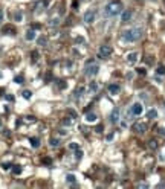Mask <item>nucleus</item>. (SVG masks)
<instances>
[{
	"label": "nucleus",
	"mask_w": 165,
	"mask_h": 189,
	"mask_svg": "<svg viewBox=\"0 0 165 189\" xmlns=\"http://www.w3.org/2000/svg\"><path fill=\"white\" fill-rule=\"evenodd\" d=\"M98 72H99V66L95 63V60H89L86 63V67H84V75L86 76H95Z\"/></svg>",
	"instance_id": "obj_2"
},
{
	"label": "nucleus",
	"mask_w": 165,
	"mask_h": 189,
	"mask_svg": "<svg viewBox=\"0 0 165 189\" xmlns=\"http://www.w3.org/2000/svg\"><path fill=\"white\" fill-rule=\"evenodd\" d=\"M96 119H98V116L95 115V113H87L86 115V122H89V124L96 122Z\"/></svg>",
	"instance_id": "obj_12"
},
{
	"label": "nucleus",
	"mask_w": 165,
	"mask_h": 189,
	"mask_svg": "<svg viewBox=\"0 0 165 189\" xmlns=\"http://www.w3.org/2000/svg\"><path fill=\"white\" fill-rule=\"evenodd\" d=\"M52 78H53V76H52V72H47V73L44 75V82H50Z\"/></svg>",
	"instance_id": "obj_24"
},
{
	"label": "nucleus",
	"mask_w": 165,
	"mask_h": 189,
	"mask_svg": "<svg viewBox=\"0 0 165 189\" xmlns=\"http://www.w3.org/2000/svg\"><path fill=\"white\" fill-rule=\"evenodd\" d=\"M29 142H31V146H32V148H38V146H40V139H38V137H31Z\"/></svg>",
	"instance_id": "obj_14"
},
{
	"label": "nucleus",
	"mask_w": 165,
	"mask_h": 189,
	"mask_svg": "<svg viewBox=\"0 0 165 189\" xmlns=\"http://www.w3.org/2000/svg\"><path fill=\"white\" fill-rule=\"evenodd\" d=\"M26 118H28L29 122H35V118H32V116H26Z\"/></svg>",
	"instance_id": "obj_43"
},
{
	"label": "nucleus",
	"mask_w": 165,
	"mask_h": 189,
	"mask_svg": "<svg viewBox=\"0 0 165 189\" xmlns=\"http://www.w3.org/2000/svg\"><path fill=\"white\" fill-rule=\"evenodd\" d=\"M148 146H150L151 149H156V148H157V142H156V140H150V142H148Z\"/></svg>",
	"instance_id": "obj_28"
},
{
	"label": "nucleus",
	"mask_w": 165,
	"mask_h": 189,
	"mask_svg": "<svg viewBox=\"0 0 165 189\" xmlns=\"http://www.w3.org/2000/svg\"><path fill=\"white\" fill-rule=\"evenodd\" d=\"M49 25H50V26H57V25H60V18H52V20L49 22Z\"/></svg>",
	"instance_id": "obj_27"
},
{
	"label": "nucleus",
	"mask_w": 165,
	"mask_h": 189,
	"mask_svg": "<svg viewBox=\"0 0 165 189\" xmlns=\"http://www.w3.org/2000/svg\"><path fill=\"white\" fill-rule=\"evenodd\" d=\"M14 20H15V22H22V20H23V14H22L20 11H17V12L14 14Z\"/></svg>",
	"instance_id": "obj_17"
},
{
	"label": "nucleus",
	"mask_w": 165,
	"mask_h": 189,
	"mask_svg": "<svg viewBox=\"0 0 165 189\" xmlns=\"http://www.w3.org/2000/svg\"><path fill=\"white\" fill-rule=\"evenodd\" d=\"M138 56H139L138 52H130V53L127 55V61L130 63V64H135V63L138 61Z\"/></svg>",
	"instance_id": "obj_9"
},
{
	"label": "nucleus",
	"mask_w": 165,
	"mask_h": 189,
	"mask_svg": "<svg viewBox=\"0 0 165 189\" xmlns=\"http://www.w3.org/2000/svg\"><path fill=\"white\" fill-rule=\"evenodd\" d=\"M66 181L67 183H75V175H73V174H67L66 175Z\"/></svg>",
	"instance_id": "obj_21"
},
{
	"label": "nucleus",
	"mask_w": 165,
	"mask_h": 189,
	"mask_svg": "<svg viewBox=\"0 0 165 189\" xmlns=\"http://www.w3.org/2000/svg\"><path fill=\"white\" fill-rule=\"evenodd\" d=\"M14 82H17V84H23V82H25V78L22 76V75H17V76L14 78Z\"/></svg>",
	"instance_id": "obj_19"
},
{
	"label": "nucleus",
	"mask_w": 165,
	"mask_h": 189,
	"mask_svg": "<svg viewBox=\"0 0 165 189\" xmlns=\"http://www.w3.org/2000/svg\"><path fill=\"white\" fill-rule=\"evenodd\" d=\"M147 118H148V119H156L157 118V111L154 108H150L148 111H147Z\"/></svg>",
	"instance_id": "obj_13"
},
{
	"label": "nucleus",
	"mask_w": 165,
	"mask_h": 189,
	"mask_svg": "<svg viewBox=\"0 0 165 189\" xmlns=\"http://www.w3.org/2000/svg\"><path fill=\"white\" fill-rule=\"evenodd\" d=\"M83 154H84V153H83V151H81V149H77V151H75V157H77L78 160H80V159L83 157Z\"/></svg>",
	"instance_id": "obj_31"
},
{
	"label": "nucleus",
	"mask_w": 165,
	"mask_h": 189,
	"mask_svg": "<svg viewBox=\"0 0 165 189\" xmlns=\"http://www.w3.org/2000/svg\"><path fill=\"white\" fill-rule=\"evenodd\" d=\"M43 163H44V165H50V163H52V159H50V157H46V159H43Z\"/></svg>",
	"instance_id": "obj_34"
},
{
	"label": "nucleus",
	"mask_w": 165,
	"mask_h": 189,
	"mask_svg": "<svg viewBox=\"0 0 165 189\" xmlns=\"http://www.w3.org/2000/svg\"><path fill=\"white\" fill-rule=\"evenodd\" d=\"M69 115H70L73 119H75V118H77V111H75V110H69Z\"/></svg>",
	"instance_id": "obj_36"
},
{
	"label": "nucleus",
	"mask_w": 165,
	"mask_h": 189,
	"mask_svg": "<svg viewBox=\"0 0 165 189\" xmlns=\"http://www.w3.org/2000/svg\"><path fill=\"white\" fill-rule=\"evenodd\" d=\"M141 37H142V29L141 28H132V29H127V31L122 32L121 40L125 41V43H135Z\"/></svg>",
	"instance_id": "obj_1"
},
{
	"label": "nucleus",
	"mask_w": 165,
	"mask_h": 189,
	"mask_svg": "<svg viewBox=\"0 0 165 189\" xmlns=\"http://www.w3.org/2000/svg\"><path fill=\"white\" fill-rule=\"evenodd\" d=\"M61 124H63V125L70 127V125L73 124V118H66V119H63V121H61Z\"/></svg>",
	"instance_id": "obj_18"
},
{
	"label": "nucleus",
	"mask_w": 165,
	"mask_h": 189,
	"mask_svg": "<svg viewBox=\"0 0 165 189\" xmlns=\"http://www.w3.org/2000/svg\"><path fill=\"white\" fill-rule=\"evenodd\" d=\"M138 187H141V189H142V187H148V184H147V183H139Z\"/></svg>",
	"instance_id": "obj_38"
},
{
	"label": "nucleus",
	"mask_w": 165,
	"mask_h": 189,
	"mask_svg": "<svg viewBox=\"0 0 165 189\" xmlns=\"http://www.w3.org/2000/svg\"><path fill=\"white\" fill-rule=\"evenodd\" d=\"M67 87V84H66V81H60L58 82V88H61V90H64Z\"/></svg>",
	"instance_id": "obj_32"
},
{
	"label": "nucleus",
	"mask_w": 165,
	"mask_h": 189,
	"mask_svg": "<svg viewBox=\"0 0 165 189\" xmlns=\"http://www.w3.org/2000/svg\"><path fill=\"white\" fill-rule=\"evenodd\" d=\"M72 6H73V8H75V9L78 8V2H77V0H75V2H73V3H72Z\"/></svg>",
	"instance_id": "obj_45"
},
{
	"label": "nucleus",
	"mask_w": 165,
	"mask_h": 189,
	"mask_svg": "<svg viewBox=\"0 0 165 189\" xmlns=\"http://www.w3.org/2000/svg\"><path fill=\"white\" fill-rule=\"evenodd\" d=\"M95 17H96L95 11L89 9V11H86V12H84V17H83V18H84V22H86V23H89V25H90V23H93V22H95Z\"/></svg>",
	"instance_id": "obj_5"
},
{
	"label": "nucleus",
	"mask_w": 165,
	"mask_h": 189,
	"mask_svg": "<svg viewBox=\"0 0 165 189\" xmlns=\"http://www.w3.org/2000/svg\"><path fill=\"white\" fill-rule=\"evenodd\" d=\"M119 108H113V111L110 113V122L112 124H116L118 121H119Z\"/></svg>",
	"instance_id": "obj_8"
},
{
	"label": "nucleus",
	"mask_w": 165,
	"mask_h": 189,
	"mask_svg": "<svg viewBox=\"0 0 165 189\" xmlns=\"http://www.w3.org/2000/svg\"><path fill=\"white\" fill-rule=\"evenodd\" d=\"M89 90H90L92 93H95V91L98 90V84H96V82H90V85H89Z\"/></svg>",
	"instance_id": "obj_20"
},
{
	"label": "nucleus",
	"mask_w": 165,
	"mask_h": 189,
	"mask_svg": "<svg viewBox=\"0 0 165 189\" xmlns=\"http://www.w3.org/2000/svg\"><path fill=\"white\" fill-rule=\"evenodd\" d=\"M156 73L157 75H165V67L160 64V66H157V69H156Z\"/></svg>",
	"instance_id": "obj_23"
},
{
	"label": "nucleus",
	"mask_w": 165,
	"mask_h": 189,
	"mask_svg": "<svg viewBox=\"0 0 165 189\" xmlns=\"http://www.w3.org/2000/svg\"><path fill=\"white\" fill-rule=\"evenodd\" d=\"M101 131H102V125H98L96 127V133H101Z\"/></svg>",
	"instance_id": "obj_42"
},
{
	"label": "nucleus",
	"mask_w": 165,
	"mask_h": 189,
	"mask_svg": "<svg viewBox=\"0 0 165 189\" xmlns=\"http://www.w3.org/2000/svg\"><path fill=\"white\" fill-rule=\"evenodd\" d=\"M113 137H115V134H113V133H110V134H107V140H112Z\"/></svg>",
	"instance_id": "obj_39"
},
{
	"label": "nucleus",
	"mask_w": 165,
	"mask_h": 189,
	"mask_svg": "<svg viewBox=\"0 0 165 189\" xmlns=\"http://www.w3.org/2000/svg\"><path fill=\"white\" fill-rule=\"evenodd\" d=\"M104 12H105V15H108V17H115V15H118V14L121 12V5L116 3V2H110V3L105 5Z\"/></svg>",
	"instance_id": "obj_3"
},
{
	"label": "nucleus",
	"mask_w": 165,
	"mask_h": 189,
	"mask_svg": "<svg viewBox=\"0 0 165 189\" xmlns=\"http://www.w3.org/2000/svg\"><path fill=\"white\" fill-rule=\"evenodd\" d=\"M69 149L70 151H77V149H80V145L78 143H69Z\"/></svg>",
	"instance_id": "obj_26"
},
{
	"label": "nucleus",
	"mask_w": 165,
	"mask_h": 189,
	"mask_svg": "<svg viewBox=\"0 0 165 189\" xmlns=\"http://www.w3.org/2000/svg\"><path fill=\"white\" fill-rule=\"evenodd\" d=\"M121 20H122L124 23H125V22H130V20H132V11H128V9L124 11V12L121 14Z\"/></svg>",
	"instance_id": "obj_11"
},
{
	"label": "nucleus",
	"mask_w": 165,
	"mask_h": 189,
	"mask_svg": "<svg viewBox=\"0 0 165 189\" xmlns=\"http://www.w3.org/2000/svg\"><path fill=\"white\" fill-rule=\"evenodd\" d=\"M2 20H3V11L0 9V23H2Z\"/></svg>",
	"instance_id": "obj_44"
},
{
	"label": "nucleus",
	"mask_w": 165,
	"mask_h": 189,
	"mask_svg": "<svg viewBox=\"0 0 165 189\" xmlns=\"http://www.w3.org/2000/svg\"><path fill=\"white\" fill-rule=\"evenodd\" d=\"M31 60H32V63H37V60H38V52L37 50H34L31 53Z\"/></svg>",
	"instance_id": "obj_22"
},
{
	"label": "nucleus",
	"mask_w": 165,
	"mask_h": 189,
	"mask_svg": "<svg viewBox=\"0 0 165 189\" xmlns=\"http://www.w3.org/2000/svg\"><path fill=\"white\" fill-rule=\"evenodd\" d=\"M6 99H8L9 102H12V101H14V96H12V94H8V96H6Z\"/></svg>",
	"instance_id": "obj_41"
},
{
	"label": "nucleus",
	"mask_w": 165,
	"mask_h": 189,
	"mask_svg": "<svg viewBox=\"0 0 165 189\" xmlns=\"http://www.w3.org/2000/svg\"><path fill=\"white\" fill-rule=\"evenodd\" d=\"M37 43H38L40 46H44V43H46V37H40V38L37 40Z\"/></svg>",
	"instance_id": "obj_30"
},
{
	"label": "nucleus",
	"mask_w": 165,
	"mask_h": 189,
	"mask_svg": "<svg viewBox=\"0 0 165 189\" xmlns=\"http://www.w3.org/2000/svg\"><path fill=\"white\" fill-rule=\"evenodd\" d=\"M145 130H147V124H144V122H136L133 125V131H136L138 134H144Z\"/></svg>",
	"instance_id": "obj_6"
},
{
	"label": "nucleus",
	"mask_w": 165,
	"mask_h": 189,
	"mask_svg": "<svg viewBox=\"0 0 165 189\" xmlns=\"http://www.w3.org/2000/svg\"><path fill=\"white\" fill-rule=\"evenodd\" d=\"M112 52H113L112 46L102 44V46H99V49H98V56H99V58H108V56L112 55Z\"/></svg>",
	"instance_id": "obj_4"
},
{
	"label": "nucleus",
	"mask_w": 165,
	"mask_h": 189,
	"mask_svg": "<svg viewBox=\"0 0 165 189\" xmlns=\"http://www.w3.org/2000/svg\"><path fill=\"white\" fill-rule=\"evenodd\" d=\"M157 131H159V134H162V136H165V128H159Z\"/></svg>",
	"instance_id": "obj_40"
},
{
	"label": "nucleus",
	"mask_w": 165,
	"mask_h": 189,
	"mask_svg": "<svg viewBox=\"0 0 165 189\" xmlns=\"http://www.w3.org/2000/svg\"><path fill=\"white\" fill-rule=\"evenodd\" d=\"M50 146H60V140L58 139H50Z\"/></svg>",
	"instance_id": "obj_29"
},
{
	"label": "nucleus",
	"mask_w": 165,
	"mask_h": 189,
	"mask_svg": "<svg viewBox=\"0 0 165 189\" xmlns=\"http://www.w3.org/2000/svg\"><path fill=\"white\" fill-rule=\"evenodd\" d=\"M2 168H3V169H9V168H12V165H11V163H3Z\"/></svg>",
	"instance_id": "obj_37"
},
{
	"label": "nucleus",
	"mask_w": 165,
	"mask_h": 189,
	"mask_svg": "<svg viewBox=\"0 0 165 189\" xmlns=\"http://www.w3.org/2000/svg\"><path fill=\"white\" fill-rule=\"evenodd\" d=\"M12 172H14L15 175L22 174V166H20V165H12Z\"/></svg>",
	"instance_id": "obj_16"
},
{
	"label": "nucleus",
	"mask_w": 165,
	"mask_h": 189,
	"mask_svg": "<svg viewBox=\"0 0 165 189\" xmlns=\"http://www.w3.org/2000/svg\"><path fill=\"white\" fill-rule=\"evenodd\" d=\"M138 73H139V75H145V73H147V70H145L144 67H139V69H138Z\"/></svg>",
	"instance_id": "obj_35"
},
{
	"label": "nucleus",
	"mask_w": 165,
	"mask_h": 189,
	"mask_svg": "<svg viewBox=\"0 0 165 189\" xmlns=\"http://www.w3.org/2000/svg\"><path fill=\"white\" fill-rule=\"evenodd\" d=\"M83 93H84V87H80V88L77 90V98H80Z\"/></svg>",
	"instance_id": "obj_33"
},
{
	"label": "nucleus",
	"mask_w": 165,
	"mask_h": 189,
	"mask_svg": "<svg viewBox=\"0 0 165 189\" xmlns=\"http://www.w3.org/2000/svg\"><path fill=\"white\" fill-rule=\"evenodd\" d=\"M32 28H34V29H40V25H38V23H37V25H32Z\"/></svg>",
	"instance_id": "obj_46"
},
{
	"label": "nucleus",
	"mask_w": 165,
	"mask_h": 189,
	"mask_svg": "<svg viewBox=\"0 0 165 189\" xmlns=\"http://www.w3.org/2000/svg\"><path fill=\"white\" fill-rule=\"evenodd\" d=\"M22 96H23L25 99H31V91H29V90H23V91H22Z\"/></svg>",
	"instance_id": "obj_25"
},
{
	"label": "nucleus",
	"mask_w": 165,
	"mask_h": 189,
	"mask_svg": "<svg viewBox=\"0 0 165 189\" xmlns=\"http://www.w3.org/2000/svg\"><path fill=\"white\" fill-rule=\"evenodd\" d=\"M35 38V32H34V29H29L28 32H26V40L28 41H32Z\"/></svg>",
	"instance_id": "obj_15"
},
{
	"label": "nucleus",
	"mask_w": 165,
	"mask_h": 189,
	"mask_svg": "<svg viewBox=\"0 0 165 189\" xmlns=\"http://www.w3.org/2000/svg\"><path fill=\"white\" fill-rule=\"evenodd\" d=\"M0 127H2V121H0Z\"/></svg>",
	"instance_id": "obj_47"
},
{
	"label": "nucleus",
	"mask_w": 165,
	"mask_h": 189,
	"mask_svg": "<svg viewBox=\"0 0 165 189\" xmlns=\"http://www.w3.org/2000/svg\"><path fill=\"white\" fill-rule=\"evenodd\" d=\"M107 88H108V93H112V94H118L121 91V87L118 84H108Z\"/></svg>",
	"instance_id": "obj_10"
},
{
	"label": "nucleus",
	"mask_w": 165,
	"mask_h": 189,
	"mask_svg": "<svg viewBox=\"0 0 165 189\" xmlns=\"http://www.w3.org/2000/svg\"><path fill=\"white\" fill-rule=\"evenodd\" d=\"M142 110H144V108H142V104H141V102H135V104L132 105V110H130V111L133 113L135 116H139V115H142Z\"/></svg>",
	"instance_id": "obj_7"
}]
</instances>
